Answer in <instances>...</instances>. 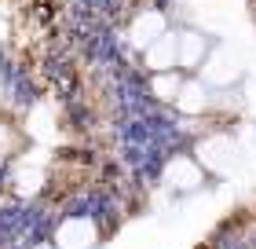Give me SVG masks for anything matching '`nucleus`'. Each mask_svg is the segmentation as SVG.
I'll use <instances>...</instances> for the list:
<instances>
[{"label": "nucleus", "mask_w": 256, "mask_h": 249, "mask_svg": "<svg viewBox=\"0 0 256 249\" xmlns=\"http://www.w3.org/2000/svg\"><path fill=\"white\" fill-rule=\"evenodd\" d=\"M180 103L183 106H187V110H202V106H205V99H202V88H198V85H180Z\"/></svg>", "instance_id": "1"}, {"label": "nucleus", "mask_w": 256, "mask_h": 249, "mask_svg": "<svg viewBox=\"0 0 256 249\" xmlns=\"http://www.w3.org/2000/svg\"><path fill=\"white\" fill-rule=\"evenodd\" d=\"M168 63H172V41H165V48H150V66L154 70H168Z\"/></svg>", "instance_id": "2"}, {"label": "nucleus", "mask_w": 256, "mask_h": 249, "mask_svg": "<svg viewBox=\"0 0 256 249\" xmlns=\"http://www.w3.org/2000/svg\"><path fill=\"white\" fill-rule=\"evenodd\" d=\"M154 88H158V96H161V99H176L180 81H176V77H158V85H154Z\"/></svg>", "instance_id": "3"}, {"label": "nucleus", "mask_w": 256, "mask_h": 249, "mask_svg": "<svg viewBox=\"0 0 256 249\" xmlns=\"http://www.w3.org/2000/svg\"><path fill=\"white\" fill-rule=\"evenodd\" d=\"M198 55H202V41H198L194 33H187V37H183V59H190V63H194Z\"/></svg>", "instance_id": "4"}]
</instances>
